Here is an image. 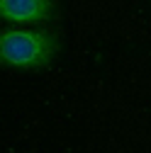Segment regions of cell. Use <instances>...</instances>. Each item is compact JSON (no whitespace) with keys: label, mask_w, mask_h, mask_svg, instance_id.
Wrapping results in <instances>:
<instances>
[{"label":"cell","mask_w":151,"mask_h":153,"mask_svg":"<svg viewBox=\"0 0 151 153\" xmlns=\"http://www.w3.org/2000/svg\"><path fill=\"white\" fill-rule=\"evenodd\" d=\"M61 51L59 32L46 27H7L0 29V68L44 71Z\"/></svg>","instance_id":"cell-1"},{"label":"cell","mask_w":151,"mask_h":153,"mask_svg":"<svg viewBox=\"0 0 151 153\" xmlns=\"http://www.w3.org/2000/svg\"><path fill=\"white\" fill-rule=\"evenodd\" d=\"M59 15V0H0V22L12 27H46Z\"/></svg>","instance_id":"cell-2"}]
</instances>
